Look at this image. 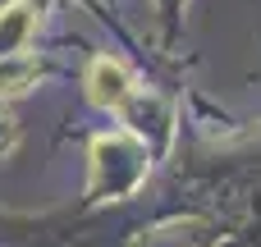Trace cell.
Returning a JSON list of instances; mask_svg holds the SVG:
<instances>
[{
  "mask_svg": "<svg viewBox=\"0 0 261 247\" xmlns=\"http://www.w3.org/2000/svg\"><path fill=\"white\" fill-rule=\"evenodd\" d=\"M32 83H37V60H28V55L0 60V96H23Z\"/></svg>",
  "mask_w": 261,
  "mask_h": 247,
  "instance_id": "cell-3",
  "label": "cell"
},
{
  "mask_svg": "<svg viewBox=\"0 0 261 247\" xmlns=\"http://www.w3.org/2000/svg\"><path fill=\"white\" fill-rule=\"evenodd\" d=\"M28 32H32V5L14 0L9 9H0V60L28 46Z\"/></svg>",
  "mask_w": 261,
  "mask_h": 247,
  "instance_id": "cell-2",
  "label": "cell"
},
{
  "mask_svg": "<svg viewBox=\"0 0 261 247\" xmlns=\"http://www.w3.org/2000/svg\"><path fill=\"white\" fill-rule=\"evenodd\" d=\"M14 147H18V124H14V119L0 110V156H9Z\"/></svg>",
  "mask_w": 261,
  "mask_h": 247,
  "instance_id": "cell-4",
  "label": "cell"
},
{
  "mask_svg": "<svg viewBox=\"0 0 261 247\" xmlns=\"http://www.w3.org/2000/svg\"><path fill=\"white\" fill-rule=\"evenodd\" d=\"M87 96H92L96 105H106V110H124L128 96H133L128 69H124L119 60H110V55H96V60L87 64Z\"/></svg>",
  "mask_w": 261,
  "mask_h": 247,
  "instance_id": "cell-1",
  "label": "cell"
}]
</instances>
